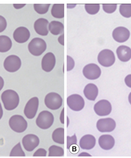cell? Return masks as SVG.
Returning a JSON list of instances; mask_svg holds the SVG:
<instances>
[{
	"label": "cell",
	"mask_w": 131,
	"mask_h": 158,
	"mask_svg": "<svg viewBox=\"0 0 131 158\" xmlns=\"http://www.w3.org/2000/svg\"><path fill=\"white\" fill-rule=\"evenodd\" d=\"M1 99L5 109L8 111L14 110L19 106L20 98L15 91L7 89L2 94Z\"/></svg>",
	"instance_id": "1"
},
{
	"label": "cell",
	"mask_w": 131,
	"mask_h": 158,
	"mask_svg": "<svg viewBox=\"0 0 131 158\" xmlns=\"http://www.w3.org/2000/svg\"><path fill=\"white\" fill-rule=\"evenodd\" d=\"M54 122V116L51 112L47 110H43L40 112L36 120L37 126L44 130L50 128Z\"/></svg>",
	"instance_id": "2"
},
{
	"label": "cell",
	"mask_w": 131,
	"mask_h": 158,
	"mask_svg": "<svg viewBox=\"0 0 131 158\" xmlns=\"http://www.w3.org/2000/svg\"><path fill=\"white\" fill-rule=\"evenodd\" d=\"M9 124L11 129L19 133H23L28 127L27 121L22 116L19 115L12 116L9 119Z\"/></svg>",
	"instance_id": "3"
},
{
	"label": "cell",
	"mask_w": 131,
	"mask_h": 158,
	"mask_svg": "<svg viewBox=\"0 0 131 158\" xmlns=\"http://www.w3.org/2000/svg\"><path fill=\"white\" fill-rule=\"evenodd\" d=\"M47 48V44L42 39L36 38L33 39L28 45V49L32 55L41 56Z\"/></svg>",
	"instance_id": "4"
},
{
	"label": "cell",
	"mask_w": 131,
	"mask_h": 158,
	"mask_svg": "<svg viewBox=\"0 0 131 158\" xmlns=\"http://www.w3.org/2000/svg\"><path fill=\"white\" fill-rule=\"evenodd\" d=\"M44 102L46 107L51 110H56L62 106L63 99L58 93L51 92L45 96Z\"/></svg>",
	"instance_id": "5"
},
{
	"label": "cell",
	"mask_w": 131,
	"mask_h": 158,
	"mask_svg": "<svg viewBox=\"0 0 131 158\" xmlns=\"http://www.w3.org/2000/svg\"><path fill=\"white\" fill-rule=\"evenodd\" d=\"M98 60L100 65L103 67H109L114 65L116 62V57L112 51L105 49L98 54Z\"/></svg>",
	"instance_id": "6"
},
{
	"label": "cell",
	"mask_w": 131,
	"mask_h": 158,
	"mask_svg": "<svg viewBox=\"0 0 131 158\" xmlns=\"http://www.w3.org/2000/svg\"><path fill=\"white\" fill-rule=\"evenodd\" d=\"M116 122L111 118L99 119L96 123L97 129L102 133H111L115 130Z\"/></svg>",
	"instance_id": "7"
},
{
	"label": "cell",
	"mask_w": 131,
	"mask_h": 158,
	"mask_svg": "<svg viewBox=\"0 0 131 158\" xmlns=\"http://www.w3.org/2000/svg\"><path fill=\"white\" fill-rule=\"evenodd\" d=\"M22 65L21 60L18 56L11 55L6 58L4 62V67L7 72L14 73L20 69Z\"/></svg>",
	"instance_id": "8"
},
{
	"label": "cell",
	"mask_w": 131,
	"mask_h": 158,
	"mask_svg": "<svg viewBox=\"0 0 131 158\" xmlns=\"http://www.w3.org/2000/svg\"><path fill=\"white\" fill-rule=\"evenodd\" d=\"M94 110L95 114L100 117H104L110 115L112 110V105L109 101L101 100L94 105Z\"/></svg>",
	"instance_id": "9"
},
{
	"label": "cell",
	"mask_w": 131,
	"mask_h": 158,
	"mask_svg": "<svg viewBox=\"0 0 131 158\" xmlns=\"http://www.w3.org/2000/svg\"><path fill=\"white\" fill-rule=\"evenodd\" d=\"M67 104L72 110L79 112L85 107V101L81 95L73 94L67 98Z\"/></svg>",
	"instance_id": "10"
},
{
	"label": "cell",
	"mask_w": 131,
	"mask_h": 158,
	"mask_svg": "<svg viewBox=\"0 0 131 158\" xmlns=\"http://www.w3.org/2000/svg\"><path fill=\"white\" fill-rule=\"evenodd\" d=\"M39 101L37 97L31 98L27 102L24 109L25 117L29 119L34 118L38 111Z\"/></svg>",
	"instance_id": "11"
},
{
	"label": "cell",
	"mask_w": 131,
	"mask_h": 158,
	"mask_svg": "<svg viewBox=\"0 0 131 158\" xmlns=\"http://www.w3.org/2000/svg\"><path fill=\"white\" fill-rule=\"evenodd\" d=\"M22 144L25 150L30 152L33 151L39 145V138L36 135L29 134L23 137Z\"/></svg>",
	"instance_id": "12"
},
{
	"label": "cell",
	"mask_w": 131,
	"mask_h": 158,
	"mask_svg": "<svg viewBox=\"0 0 131 158\" xmlns=\"http://www.w3.org/2000/svg\"><path fill=\"white\" fill-rule=\"evenodd\" d=\"M83 74L85 78L90 80H95L99 78L101 74L100 68L95 64H90L84 67Z\"/></svg>",
	"instance_id": "13"
},
{
	"label": "cell",
	"mask_w": 131,
	"mask_h": 158,
	"mask_svg": "<svg viewBox=\"0 0 131 158\" xmlns=\"http://www.w3.org/2000/svg\"><path fill=\"white\" fill-rule=\"evenodd\" d=\"M112 37L115 41L119 43L125 42L130 38V33L127 28L123 27H118L113 30Z\"/></svg>",
	"instance_id": "14"
},
{
	"label": "cell",
	"mask_w": 131,
	"mask_h": 158,
	"mask_svg": "<svg viewBox=\"0 0 131 158\" xmlns=\"http://www.w3.org/2000/svg\"><path fill=\"white\" fill-rule=\"evenodd\" d=\"M30 36V31L24 27H18L14 31L13 38L16 42L22 44L28 41Z\"/></svg>",
	"instance_id": "15"
},
{
	"label": "cell",
	"mask_w": 131,
	"mask_h": 158,
	"mask_svg": "<svg viewBox=\"0 0 131 158\" xmlns=\"http://www.w3.org/2000/svg\"><path fill=\"white\" fill-rule=\"evenodd\" d=\"M56 63V59L54 54L51 52H48L42 59V69L45 72H50L54 68Z\"/></svg>",
	"instance_id": "16"
},
{
	"label": "cell",
	"mask_w": 131,
	"mask_h": 158,
	"mask_svg": "<svg viewBox=\"0 0 131 158\" xmlns=\"http://www.w3.org/2000/svg\"><path fill=\"white\" fill-rule=\"evenodd\" d=\"M98 143L102 149L106 151L110 150L114 147L116 141L113 136L110 135H101L98 139Z\"/></svg>",
	"instance_id": "17"
},
{
	"label": "cell",
	"mask_w": 131,
	"mask_h": 158,
	"mask_svg": "<svg viewBox=\"0 0 131 158\" xmlns=\"http://www.w3.org/2000/svg\"><path fill=\"white\" fill-rule=\"evenodd\" d=\"M49 24L48 21L46 19L40 18L37 19L34 24L35 31L41 36H47L49 33L48 28Z\"/></svg>",
	"instance_id": "18"
},
{
	"label": "cell",
	"mask_w": 131,
	"mask_h": 158,
	"mask_svg": "<svg viewBox=\"0 0 131 158\" xmlns=\"http://www.w3.org/2000/svg\"><path fill=\"white\" fill-rule=\"evenodd\" d=\"M96 140L93 135L88 134L85 135L81 138L80 146L82 149L89 150L93 149L96 144Z\"/></svg>",
	"instance_id": "19"
},
{
	"label": "cell",
	"mask_w": 131,
	"mask_h": 158,
	"mask_svg": "<svg viewBox=\"0 0 131 158\" xmlns=\"http://www.w3.org/2000/svg\"><path fill=\"white\" fill-rule=\"evenodd\" d=\"M116 55L118 59L121 62H128L131 59V49L125 45H121L117 48Z\"/></svg>",
	"instance_id": "20"
},
{
	"label": "cell",
	"mask_w": 131,
	"mask_h": 158,
	"mask_svg": "<svg viewBox=\"0 0 131 158\" xmlns=\"http://www.w3.org/2000/svg\"><path fill=\"white\" fill-rule=\"evenodd\" d=\"M83 93L85 97L89 100L94 101L98 94V89L96 85L89 83L84 88Z\"/></svg>",
	"instance_id": "21"
},
{
	"label": "cell",
	"mask_w": 131,
	"mask_h": 158,
	"mask_svg": "<svg viewBox=\"0 0 131 158\" xmlns=\"http://www.w3.org/2000/svg\"><path fill=\"white\" fill-rule=\"evenodd\" d=\"M48 30L54 35H58L62 33L64 31L63 24L57 21H53L48 25Z\"/></svg>",
	"instance_id": "22"
},
{
	"label": "cell",
	"mask_w": 131,
	"mask_h": 158,
	"mask_svg": "<svg viewBox=\"0 0 131 158\" xmlns=\"http://www.w3.org/2000/svg\"><path fill=\"white\" fill-rule=\"evenodd\" d=\"M12 43L11 38L6 35L0 36V52H7L12 47Z\"/></svg>",
	"instance_id": "23"
},
{
	"label": "cell",
	"mask_w": 131,
	"mask_h": 158,
	"mask_svg": "<svg viewBox=\"0 0 131 158\" xmlns=\"http://www.w3.org/2000/svg\"><path fill=\"white\" fill-rule=\"evenodd\" d=\"M64 129L56 128L53 132L52 138L54 142L61 144H64Z\"/></svg>",
	"instance_id": "24"
},
{
	"label": "cell",
	"mask_w": 131,
	"mask_h": 158,
	"mask_svg": "<svg viewBox=\"0 0 131 158\" xmlns=\"http://www.w3.org/2000/svg\"><path fill=\"white\" fill-rule=\"evenodd\" d=\"M52 15L56 19L63 18L64 17V4H54L51 10Z\"/></svg>",
	"instance_id": "25"
},
{
	"label": "cell",
	"mask_w": 131,
	"mask_h": 158,
	"mask_svg": "<svg viewBox=\"0 0 131 158\" xmlns=\"http://www.w3.org/2000/svg\"><path fill=\"white\" fill-rule=\"evenodd\" d=\"M49 157H62L64 156V150L61 147L52 145L48 149Z\"/></svg>",
	"instance_id": "26"
},
{
	"label": "cell",
	"mask_w": 131,
	"mask_h": 158,
	"mask_svg": "<svg viewBox=\"0 0 131 158\" xmlns=\"http://www.w3.org/2000/svg\"><path fill=\"white\" fill-rule=\"evenodd\" d=\"M10 156H11V157H12V156L25 157V153L22 149L20 143H17L11 150Z\"/></svg>",
	"instance_id": "27"
},
{
	"label": "cell",
	"mask_w": 131,
	"mask_h": 158,
	"mask_svg": "<svg viewBox=\"0 0 131 158\" xmlns=\"http://www.w3.org/2000/svg\"><path fill=\"white\" fill-rule=\"evenodd\" d=\"M119 12L123 17L126 18L131 17V4L120 5L119 7Z\"/></svg>",
	"instance_id": "28"
},
{
	"label": "cell",
	"mask_w": 131,
	"mask_h": 158,
	"mask_svg": "<svg viewBox=\"0 0 131 158\" xmlns=\"http://www.w3.org/2000/svg\"><path fill=\"white\" fill-rule=\"evenodd\" d=\"M50 6V4H34L33 7L37 13L43 15L48 12Z\"/></svg>",
	"instance_id": "29"
},
{
	"label": "cell",
	"mask_w": 131,
	"mask_h": 158,
	"mask_svg": "<svg viewBox=\"0 0 131 158\" xmlns=\"http://www.w3.org/2000/svg\"><path fill=\"white\" fill-rule=\"evenodd\" d=\"M85 9L87 13L95 15L99 12L100 6L99 4H85Z\"/></svg>",
	"instance_id": "30"
},
{
	"label": "cell",
	"mask_w": 131,
	"mask_h": 158,
	"mask_svg": "<svg viewBox=\"0 0 131 158\" xmlns=\"http://www.w3.org/2000/svg\"><path fill=\"white\" fill-rule=\"evenodd\" d=\"M116 4H103V11L107 14H112L115 12L117 8Z\"/></svg>",
	"instance_id": "31"
},
{
	"label": "cell",
	"mask_w": 131,
	"mask_h": 158,
	"mask_svg": "<svg viewBox=\"0 0 131 158\" xmlns=\"http://www.w3.org/2000/svg\"><path fill=\"white\" fill-rule=\"evenodd\" d=\"M77 138L75 134L72 136H67V148L69 149L71 147L77 145Z\"/></svg>",
	"instance_id": "32"
},
{
	"label": "cell",
	"mask_w": 131,
	"mask_h": 158,
	"mask_svg": "<svg viewBox=\"0 0 131 158\" xmlns=\"http://www.w3.org/2000/svg\"><path fill=\"white\" fill-rule=\"evenodd\" d=\"M67 71L68 72L72 70L74 68L75 65V62L73 59L70 56H67Z\"/></svg>",
	"instance_id": "33"
},
{
	"label": "cell",
	"mask_w": 131,
	"mask_h": 158,
	"mask_svg": "<svg viewBox=\"0 0 131 158\" xmlns=\"http://www.w3.org/2000/svg\"><path fill=\"white\" fill-rule=\"evenodd\" d=\"M7 22L5 18L0 15V33L5 30L7 27Z\"/></svg>",
	"instance_id": "34"
},
{
	"label": "cell",
	"mask_w": 131,
	"mask_h": 158,
	"mask_svg": "<svg viewBox=\"0 0 131 158\" xmlns=\"http://www.w3.org/2000/svg\"><path fill=\"white\" fill-rule=\"evenodd\" d=\"M46 150L43 148H40L35 152L33 155V157H46L47 155Z\"/></svg>",
	"instance_id": "35"
},
{
	"label": "cell",
	"mask_w": 131,
	"mask_h": 158,
	"mask_svg": "<svg viewBox=\"0 0 131 158\" xmlns=\"http://www.w3.org/2000/svg\"><path fill=\"white\" fill-rule=\"evenodd\" d=\"M124 81L126 86L131 88V74H129L125 77Z\"/></svg>",
	"instance_id": "36"
},
{
	"label": "cell",
	"mask_w": 131,
	"mask_h": 158,
	"mask_svg": "<svg viewBox=\"0 0 131 158\" xmlns=\"http://www.w3.org/2000/svg\"><path fill=\"white\" fill-rule=\"evenodd\" d=\"M64 108H63L62 111L59 117V120L60 121L61 123L63 124H64Z\"/></svg>",
	"instance_id": "37"
},
{
	"label": "cell",
	"mask_w": 131,
	"mask_h": 158,
	"mask_svg": "<svg viewBox=\"0 0 131 158\" xmlns=\"http://www.w3.org/2000/svg\"><path fill=\"white\" fill-rule=\"evenodd\" d=\"M58 42L62 46H64V34L61 35L58 38Z\"/></svg>",
	"instance_id": "38"
},
{
	"label": "cell",
	"mask_w": 131,
	"mask_h": 158,
	"mask_svg": "<svg viewBox=\"0 0 131 158\" xmlns=\"http://www.w3.org/2000/svg\"><path fill=\"white\" fill-rule=\"evenodd\" d=\"M26 4H13V6L16 9H20L25 7Z\"/></svg>",
	"instance_id": "39"
},
{
	"label": "cell",
	"mask_w": 131,
	"mask_h": 158,
	"mask_svg": "<svg viewBox=\"0 0 131 158\" xmlns=\"http://www.w3.org/2000/svg\"><path fill=\"white\" fill-rule=\"evenodd\" d=\"M4 79L1 76H0V91L4 88Z\"/></svg>",
	"instance_id": "40"
},
{
	"label": "cell",
	"mask_w": 131,
	"mask_h": 158,
	"mask_svg": "<svg viewBox=\"0 0 131 158\" xmlns=\"http://www.w3.org/2000/svg\"><path fill=\"white\" fill-rule=\"evenodd\" d=\"M78 156V157H90V156H92L88 153L82 152L80 153Z\"/></svg>",
	"instance_id": "41"
},
{
	"label": "cell",
	"mask_w": 131,
	"mask_h": 158,
	"mask_svg": "<svg viewBox=\"0 0 131 158\" xmlns=\"http://www.w3.org/2000/svg\"><path fill=\"white\" fill-rule=\"evenodd\" d=\"M3 116V110L2 107V106L0 102V120H1V118Z\"/></svg>",
	"instance_id": "42"
},
{
	"label": "cell",
	"mask_w": 131,
	"mask_h": 158,
	"mask_svg": "<svg viewBox=\"0 0 131 158\" xmlns=\"http://www.w3.org/2000/svg\"><path fill=\"white\" fill-rule=\"evenodd\" d=\"M67 5V7L68 9H73V8H74L76 7V5L68 4Z\"/></svg>",
	"instance_id": "43"
},
{
	"label": "cell",
	"mask_w": 131,
	"mask_h": 158,
	"mask_svg": "<svg viewBox=\"0 0 131 158\" xmlns=\"http://www.w3.org/2000/svg\"><path fill=\"white\" fill-rule=\"evenodd\" d=\"M128 101L129 103H130L131 106V92L129 95Z\"/></svg>",
	"instance_id": "44"
},
{
	"label": "cell",
	"mask_w": 131,
	"mask_h": 158,
	"mask_svg": "<svg viewBox=\"0 0 131 158\" xmlns=\"http://www.w3.org/2000/svg\"><path fill=\"white\" fill-rule=\"evenodd\" d=\"M69 125V119L68 118V117H67V128L68 127V125Z\"/></svg>",
	"instance_id": "45"
}]
</instances>
